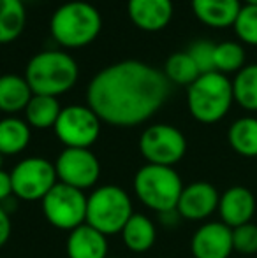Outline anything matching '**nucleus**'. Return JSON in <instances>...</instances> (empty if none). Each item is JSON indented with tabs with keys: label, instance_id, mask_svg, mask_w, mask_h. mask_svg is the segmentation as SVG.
<instances>
[{
	"label": "nucleus",
	"instance_id": "obj_5",
	"mask_svg": "<svg viewBox=\"0 0 257 258\" xmlns=\"http://www.w3.org/2000/svg\"><path fill=\"white\" fill-rule=\"evenodd\" d=\"M134 190L144 206L161 214L176 209L183 191V183L173 167L148 163L137 170L134 177Z\"/></svg>",
	"mask_w": 257,
	"mask_h": 258
},
{
	"label": "nucleus",
	"instance_id": "obj_34",
	"mask_svg": "<svg viewBox=\"0 0 257 258\" xmlns=\"http://www.w3.org/2000/svg\"><path fill=\"white\" fill-rule=\"evenodd\" d=\"M2 156L4 155H0V169H2Z\"/></svg>",
	"mask_w": 257,
	"mask_h": 258
},
{
	"label": "nucleus",
	"instance_id": "obj_36",
	"mask_svg": "<svg viewBox=\"0 0 257 258\" xmlns=\"http://www.w3.org/2000/svg\"><path fill=\"white\" fill-rule=\"evenodd\" d=\"M23 2H25V0H23Z\"/></svg>",
	"mask_w": 257,
	"mask_h": 258
},
{
	"label": "nucleus",
	"instance_id": "obj_20",
	"mask_svg": "<svg viewBox=\"0 0 257 258\" xmlns=\"http://www.w3.org/2000/svg\"><path fill=\"white\" fill-rule=\"evenodd\" d=\"M27 11L23 0H0V44H9L23 34Z\"/></svg>",
	"mask_w": 257,
	"mask_h": 258
},
{
	"label": "nucleus",
	"instance_id": "obj_4",
	"mask_svg": "<svg viewBox=\"0 0 257 258\" xmlns=\"http://www.w3.org/2000/svg\"><path fill=\"white\" fill-rule=\"evenodd\" d=\"M234 102L233 83L220 72L201 74L189 86L187 105L194 119L204 125H212L229 112Z\"/></svg>",
	"mask_w": 257,
	"mask_h": 258
},
{
	"label": "nucleus",
	"instance_id": "obj_27",
	"mask_svg": "<svg viewBox=\"0 0 257 258\" xmlns=\"http://www.w3.org/2000/svg\"><path fill=\"white\" fill-rule=\"evenodd\" d=\"M233 28L241 42L257 46V6H250V4L241 6Z\"/></svg>",
	"mask_w": 257,
	"mask_h": 258
},
{
	"label": "nucleus",
	"instance_id": "obj_18",
	"mask_svg": "<svg viewBox=\"0 0 257 258\" xmlns=\"http://www.w3.org/2000/svg\"><path fill=\"white\" fill-rule=\"evenodd\" d=\"M34 97L27 79L16 74L0 76V111L14 114L27 109L30 99Z\"/></svg>",
	"mask_w": 257,
	"mask_h": 258
},
{
	"label": "nucleus",
	"instance_id": "obj_23",
	"mask_svg": "<svg viewBox=\"0 0 257 258\" xmlns=\"http://www.w3.org/2000/svg\"><path fill=\"white\" fill-rule=\"evenodd\" d=\"M60 112H62V107H60L57 97L48 95H34L25 109L28 126L41 130L55 126Z\"/></svg>",
	"mask_w": 257,
	"mask_h": 258
},
{
	"label": "nucleus",
	"instance_id": "obj_8",
	"mask_svg": "<svg viewBox=\"0 0 257 258\" xmlns=\"http://www.w3.org/2000/svg\"><path fill=\"white\" fill-rule=\"evenodd\" d=\"M13 194L23 201H39L57 184V170L52 162L39 156L25 158L11 172Z\"/></svg>",
	"mask_w": 257,
	"mask_h": 258
},
{
	"label": "nucleus",
	"instance_id": "obj_22",
	"mask_svg": "<svg viewBox=\"0 0 257 258\" xmlns=\"http://www.w3.org/2000/svg\"><path fill=\"white\" fill-rule=\"evenodd\" d=\"M155 227L146 216L143 214H132L130 220L125 223L124 230H122V237H124L125 246L130 251L143 253L153 246L155 242Z\"/></svg>",
	"mask_w": 257,
	"mask_h": 258
},
{
	"label": "nucleus",
	"instance_id": "obj_15",
	"mask_svg": "<svg viewBox=\"0 0 257 258\" xmlns=\"http://www.w3.org/2000/svg\"><path fill=\"white\" fill-rule=\"evenodd\" d=\"M129 18L139 30L159 32L173 18V0H129Z\"/></svg>",
	"mask_w": 257,
	"mask_h": 258
},
{
	"label": "nucleus",
	"instance_id": "obj_29",
	"mask_svg": "<svg viewBox=\"0 0 257 258\" xmlns=\"http://www.w3.org/2000/svg\"><path fill=\"white\" fill-rule=\"evenodd\" d=\"M233 246L234 251L241 255H255L257 253V225L245 223L233 228Z\"/></svg>",
	"mask_w": 257,
	"mask_h": 258
},
{
	"label": "nucleus",
	"instance_id": "obj_32",
	"mask_svg": "<svg viewBox=\"0 0 257 258\" xmlns=\"http://www.w3.org/2000/svg\"><path fill=\"white\" fill-rule=\"evenodd\" d=\"M180 213L176 209H173V211H166V213H161V220H162V223L164 225H168V227H173V225H176L178 223V220H180Z\"/></svg>",
	"mask_w": 257,
	"mask_h": 258
},
{
	"label": "nucleus",
	"instance_id": "obj_28",
	"mask_svg": "<svg viewBox=\"0 0 257 258\" xmlns=\"http://www.w3.org/2000/svg\"><path fill=\"white\" fill-rule=\"evenodd\" d=\"M215 46L217 44H213L210 41H197L187 51L201 74L215 72Z\"/></svg>",
	"mask_w": 257,
	"mask_h": 258
},
{
	"label": "nucleus",
	"instance_id": "obj_3",
	"mask_svg": "<svg viewBox=\"0 0 257 258\" xmlns=\"http://www.w3.org/2000/svg\"><path fill=\"white\" fill-rule=\"evenodd\" d=\"M78 63L64 51L37 53L27 65L25 79L34 95L59 97L78 81Z\"/></svg>",
	"mask_w": 257,
	"mask_h": 258
},
{
	"label": "nucleus",
	"instance_id": "obj_1",
	"mask_svg": "<svg viewBox=\"0 0 257 258\" xmlns=\"http://www.w3.org/2000/svg\"><path fill=\"white\" fill-rule=\"evenodd\" d=\"M169 95L164 72L137 60L102 69L86 90L88 107L113 126H136L153 116Z\"/></svg>",
	"mask_w": 257,
	"mask_h": 258
},
{
	"label": "nucleus",
	"instance_id": "obj_33",
	"mask_svg": "<svg viewBox=\"0 0 257 258\" xmlns=\"http://www.w3.org/2000/svg\"><path fill=\"white\" fill-rule=\"evenodd\" d=\"M245 4H250V6H257V0H243Z\"/></svg>",
	"mask_w": 257,
	"mask_h": 258
},
{
	"label": "nucleus",
	"instance_id": "obj_25",
	"mask_svg": "<svg viewBox=\"0 0 257 258\" xmlns=\"http://www.w3.org/2000/svg\"><path fill=\"white\" fill-rule=\"evenodd\" d=\"M164 76L168 78L169 83H175V85H182V86H190L195 79L201 76V72L195 67L190 54L185 51V53H173L171 56L166 60Z\"/></svg>",
	"mask_w": 257,
	"mask_h": 258
},
{
	"label": "nucleus",
	"instance_id": "obj_21",
	"mask_svg": "<svg viewBox=\"0 0 257 258\" xmlns=\"http://www.w3.org/2000/svg\"><path fill=\"white\" fill-rule=\"evenodd\" d=\"M30 143V126L20 118L0 119V155H18Z\"/></svg>",
	"mask_w": 257,
	"mask_h": 258
},
{
	"label": "nucleus",
	"instance_id": "obj_17",
	"mask_svg": "<svg viewBox=\"0 0 257 258\" xmlns=\"http://www.w3.org/2000/svg\"><path fill=\"white\" fill-rule=\"evenodd\" d=\"M69 258H106L108 242L106 235L100 234L90 225L83 223L81 227L71 230L67 239Z\"/></svg>",
	"mask_w": 257,
	"mask_h": 258
},
{
	"label": "nucleus",
	"instance_id": "obj_2",
	"mask_svg": "<svg viewBox=\"0 0 257 258\" xmlns=\"http://www.w3.org/2000/svg\"><path fill=\"white\" fill-rule=\"evenodd\" d=\"M102 28L99 11L88 2L72 0L53 13L49 21L52 35L60 46L69 49L88 46L97 39Z\"/></svg>",
	"mask_w": 257,
	"mask_h": 258
},
{
	"label": "nucleus",
	"instance_id": "obj_30",
	"mask_svg": "<svg viewBox=\"0 0 257 258\" xmlns=\"http://www.w3.org/2000/svg\"><path fill=\"white\" fill-rule=\"evenodd\" d=\"M11 237V218L7 209L0 204V248L9 241Z\"/></svg>",
	"mask_w": 257,
	"mask_h": 258
},
{
	"label": "nucleus",
	"instance_id": "obj_7",
	"mask_svg": "<svg viewBox=\"0 0 257 258\" xmlns=\"http://www.w3.org/2000/svg\"><path fill=\"white\" fill-rule=\"evenodd\" d=\"M86 199L78 188L57 183L42 199V211L53 227L71 232L86 223Z\"/></svg>",
	"mask_w": 257,
	"mask_h": 258
},
{
	"label": "nucleus",
	"instance_id": "obj_16",
	"mask_svg": "<svg viewBox=\"0 0 257 258\" xmlns=\"http://www.w3.org/2000/svg\"><path fill=\"white\" fill-rule=\"evenodd\" d=\"M240 9V0H192L195 18L210 28L233 27Z\"/></svg>",
	"mask_w": 257,
	"mask_h": 258
},
{
	"label": "nucleus",
	"instance_id": "obj_11",
	"mask_svg": "<svg viewBox=\"0 0 257 258\" xmlns=\"http://www.w3.org/2000/svg\"><path fill=\"white\" fill-rule=\"evenodd\" d=\"M55 170L60 183L81 191L92 188L100 176L99 160L85 148H65L57 158Z\"/></svg>",
	"mask_w": 257,
	"mask_h": 258
},
{
	"label": "nucleus",
	"instance_id": "obj_35",
	"mask_svg": "<svg viewBox=\"0 0 257 258\" xmlns=\"http://www.w3.org/2000/svg\"><path fill=\"white\" fill-rule=\"evenodd\" d=\"M106 258H115V256H106Z\"/></svg>",
	"mask_w": 257,
	"mask_h": 258
},
{
	"label": "nucleus",
	"instance_id": "obj_10",
	"mask_svg": "<svg viewBox=\"0 0 257 258\" xmlns=\"http://www.w3.org/2000/svg\"><path fill=\"white\" fill-rule=\"evenodd\" d=\"M55 132L65 148L88 150L100 134V119L88 105H67L57 119Z\"/></svg>",
	"mask_w": 257,
	"mask_h": 258
},
{
	"label": "nucleus",
	"instance_id": "obj_19",
	"mask_svg": "<svg viewBox=\"0 0 257 258\" xmlns=\"http://www.w3.org/2000/svg\"><path fill=\"white\" fill-rule=\"evenodd\" d=\"M229 146L245 158L257 156V118L243 116L238 118L227 130Z\"/></svg>",
	"mask_w": 257,
	"mask_h": 258
},
{
	"label": "nucleus",
	"instance_id": "obj_13",
	"mask_svg": "<svg viewBox=\"0 0 257 258\" xmlns=\"http://www.w3.org/2000/svg\"><path fill=\"white\" fill-rule=\"evenodd\" d=\"M219 202H220V194L217 191V188L212 183L195 181V183L183 186L176 211L185 220L201 221L210 218L219 209Z\"/></svg>",
	"mask_w": 257,
	"mask_h": 258
},
{
	"label": "nucleus",
	"instance_id": "obj_24",
	"mask_svg": "<svg viewBox=\"0 0 257 258\" xmlns=\"http://www.w3.org/2000/svg\"><path fill=\"white\" fill-rule=\"evenodd\" d=\"M231 83L234 102L245 111L257 112V63L245 65Z\"/></svg>",
	"mask_w": 257,
	"mask_h": 258
},
{
	"label": "nucleus",
	"instance_id": "obj_26",
	"mask_svg": "<svg viewBox=\"0 0 257 258\" xmlns=\"http://www.w3.org/2000/svg\"><path fill=\"white\" fill-rule=\"evenodd\" d=\"M245 60L247 54L238 42L226 41L215 46V71L220 74H238L245 67Z\"/></svg>",
	"mask_w": 257,
	"mask_h": 258
},
{
	"label": "nucleus",
	"instance_id": "obj_12",
	"mask_svg": "<svg viewBox=\"0 0 257 258\" xmlns=\"http://www.w3.org/2000/svg\"><path fill=\"white\" fill-rule=\"evenodd\" d=\"M194 258H229L234 251L233 228L222 221H210L199 227L190 242Z\"/></svg>",
	"mask_w": 257,
	"mask_h": 258
},
{
	"label": "nucleus",
	"instance_id": "obj_6",
	"mask_svg": "<svg viewBox=\"0 0 257 258\" xmlns=\"http://www.w3.org/2000/svg\"><path fill=\"white\" fill-rule=\"evenodd\" d=\"M132 214L129 195L115 184L97 188L86 199V225L104 235L122 232Z\"/></svg>",
	"mask_w": 257,
	"mask_h": 258
},
{
	"label": "nucleus",
	"instance_id": "obj_31",
	"mask_svg": "<svg viewBox=\"0 0 257 258\" xmlns=\"http://www.w3.org/2000/svg\"><path fill=\"white\" fill-rule=\"evenodd\" d=\"M13 194V183H11V174L0 169V204L9 201Z\"/></svg>",
	"mask_w": 257,
	"mask_h": 258
},
{
	"label": "nucleus",
	"instance_id": "obj_14",
	"mask_svg": "<svg viewBox=\"0 0 257 258\" xmlns=\"http://www.w3.org/2000/svg\"><path fill=\"white\" fill-rule=\"evenodd\" d=\"M257 202L255 195L245 186H231L220 195L219 214L220 221L226 223L229 228L241 227L245 223H250L255 214Z\"/></svg>",
	"mask_w": 257,
	"mask_h": 258
},
{
	"label": "nucleus",
	"instance_id": "obj_9",
	"mask_svg": "<svg viewBox=\"0 0 257 258\" xmlns=\"http://www.w3.org/2000/svg\"><path fill=\"white\" fill-rule=\"evenodd\" d=\"M139 150L148 163L173 167L185 155L187 141L176 126L159 123L148 126L143 132L139 139Z\"/></svg>",
	"mask_w": 257,
	"mask_h": 258
}]
</instances>
